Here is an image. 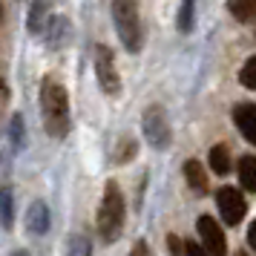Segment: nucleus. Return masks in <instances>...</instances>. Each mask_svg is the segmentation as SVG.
Wrapping results in <instances>:
<instances>
[{
	"instance_id": "obj_1",
	"label": "nucleus",
	"mask_w": 256,
	"mask_h": 256,
	"mask_svg": "<svg viewBox=\"0 0 256 256\" xmlns=\"http://www.w3.org/2000/svg\"><path fill=\"white\" fill-rule=\"evenodd\" d=\"M40 116L52 138H64L70 132V95L52 78H44L40 84Z\"/></svg>"
},
{
	"instance_id": "obj_2",
	"label": "nucleus",
	"mask_w": 256,
	"mask_h": 256,
	"mask_svg": "<svg viewBox=\"0 0 256 256\" xmlns=\"http://www.w3.org/2000/svg\"><path fill=\"white\" fill-rule=\"evenodd\" d=\"M112 20H116V32L127 52H138L144 46V26H141L138 3L136 0H112Z\"/></svg>"
},
{
	"instance_id": "obj_3",
	"label": "nucleus",
	"mask_w": 256,
	"mask_h": 256,
	"mask_svg": "<svg viewBox=\"0 0 256 256\" xmlns=\"http://www.w3.org/2000/svg\"><path fill=\"white\" fill-rule=\"evenodd\" d=\"M121 228H124V196L116 182H106L104 198L98 208V233L104 242H116Z\"/></svg>"
},
{
	"instance_id": "obj_4",
	"label": "nucleus",
	"mask_w": 256,
	"mask_h": 256,
	"mask_svg": "<svg viewBox=\"0 0 256 256\" xmlns=\"http://www.w3.org/2000/svg\"><path fill=\"white\" fill-rule=\"evenodd\" d=\"M141 127H144V138L150 141V147L164 150V147L170 144V124H167V112H164V106H158V104L147 106Z\"/></svg>"
},
{
	"instance_id": "obj_5",
	"label": "nucleus",
	"mask_w": 256,
	"mask_h": 256,
	"mask_svg": "<svg viewBox=\"0 0 256 256\" xmlns=\"http://www.w3.org/2000/svg\"><path fill=\"white\" fill-rule=\"evenodd\" d=\"M95 75H98V84L106 95L116 98L121 92V75L116 72V58H112V49L110 46H95Z\"/></svg>"
},
{
	"instance_id": "obj_6",
	"label": "nucleus",
	"mask_w": 256,
	"mask_h": 256,
	"mask_svg": "<svg viewBox=\"0 0 256 256\" xmlns=\"http://www.w3.org/2000/svg\"><path fill=\"white\" fill-rule=\"evenodd\" d=\"M216 204H219V213H222V219H224V224H233V228L248 213V202H244V196L236 187H219L216 190Z\"/></svg>"
},
{
	"instance_id": "obj_7",
	"label": "nucleus",
	"mask_w": 256,
	"mask_h": 256,
	"mask_svg": "<svg viewBox=\"0 0 256 256\" xmlns=\"http://www.w3.org/2000/svg\"><path fill=\"white\" fill-rule=\"evenodd\" d=\"M198 236H202V248L210 256H228V242H224V230L213 216H198Z\"/></svg>"
},
{
	"instance_id": "obj_8",
	"label": "nucleus",
	"mask_w": 256,
	"mask_h": 256,
	"mask_svg": "<svg viewBox=\"0 0 256 256\" xmlns=\"http://www.w3.org/2000/svg\"><path fill=\"white\" fill-rule=\"evenodd\" d=\"M233 121H236L239 132L244 136V141L256 144V106L254 104H239L233 110Z\"/></svg>"
},
{
	"instance_id": "obj_9",
	"label": "nucleus",
	"mask_w": 256,
	"mask_h": 256,
	"mask_svg": "<svg viewBox=\"0 0 256 256\" xmlns=\"http://www.w3.org/2000/svg\"><path fill=\"white\" fill-rule=\"evenodd\" d=\"M184 178H187V184H190V190L208 193V173H204V167H202L196 158L184 162Z\"/></svg>"
},
{
	"instance_id": "obj_10",
	"label": "nucleus",
	"mask_w": 256,
	"mask_h": 256,
	"mask_svg": "<svg viewBox=\"0 0 256 256\" xmlns=\"http://www.w3.org/2000/svg\"><path fill=\"white\" fill-rule=\"evenodd\" d=\"M26 224H29V230L32 233H46L49 228V210L44 202H35L32 208H29V213H26Z\"/></svg>"
},
{
	"instance_id": "obj_11",
	"label": "nucleus",
	"mask_w": 256,
	"mask_h": 256,
	"mask_svg": "<svg viewBox=\"0 0 256 256\" xmlns=\"http://www.w3.org/2000/svg\"><path fill=\"white\" fill-rule=\"evenodd\" d=\"M239 182L248 193L256 190V158L254 156H242L239 158Z\"/></svg>"
},
{
	"instance_id": "obj_12",
	"label": "nucleus",
	"mask_w": 256,
	"mask_h": 256,
	"mask_svg": "<svg viewBox=\"0 0 256 256\" xmlns=\"http://www.w3.org/2000/svg\"><path fill=\"white\" fill-rule=\"evenodd\" d=\"M228 9L239 24H254L256 14V0H228Z\"/></svg>"
},
{
	"instance_id": "obj_13",
	"label": "nucleus",
	"mask_w": 256,
	"mask_h": 256,
	"mask_svg": "<svg viewBox=\"0 0 256 256\" xmlns=\"http://www.w3.org/2000/svg\"><path fill=\"white\" fill-rule=\"evenodd\" d=\"M210 167H213V173L216 176H228L230 173V152L224 144H216L213 150H210Z\"/></svg>"
},
{
	"instance_id": "obj_14",
	"label": "nucleus",
	"mask_w": 256,
	"mask_h": 256,
	"mask_svg": "<svg viewBox=\"0 0 256 256\" xmlns=\"http://www.w3.org/2000/svg\"><path fill=\"white\" fill-rule=\"evenodd\" d=\"M193 24H196V0H182V12H178V32H182V35L193 32Z\"/></svg>"
},
{
	"instance_id": "obj_15",
	"label": "nucleus",
	"mask_w": 256,
	"mask_h": 256,
	"mask_svg": "<svg viewBox=\"0 0 256 256\" xmlns=\"http://www.w3.org/2000/svg\"><path fill=\"white\" fill-rule=\"evenodd\" d=\"M254 72H256V58H248V64L242 66V75H239V81H242L244 86H248V90H254V86H256Z\"/></svg>"
},
{
	"instance_id": "obj_16",
	"label": "nucleus",
	"mask_w": 256,
	"mask_h": 256,
	"mask_svg": "<svg viewBox=\"0 0 256 256\" xmlns=\"http://www.w3.org/2000/svg\"><path fill=\"white\" fill-rule=\"evenodd\" d=\"M0 213H3V224L6 228H12V196L3 190V196H0Z\"/></svg>"
},
{
	"instance_id": "obj_17",
	"label": "nucleus",
	"mask_w": 256,
	"mask_h": 256,
	"mask_svg": "<svg viewBox=\"0 0 256 256\" xmlns=\"http://www.w3.org/2000/svg\"><path fill=\"white\" fill-rule=\"evenodd\" d=\"M86 254H90L86 242H84V239H72V244H70V256H86Z\"/></svg>"
},
{
	"instance_id": "obj_18",
	"label": "nucleus",
	"mask_w": 256,
	"mask_h": 256,
	"mask_svg": "<svg viewBox=\"0 0 256 256\" xmlns=\"http://www.w3.org/2000/svg\"><path fill=\"white\" fill-rule=\"evenodd\" d=\"M130 256H152L150 254V244H147V242H136V244H132V250H130Z\"/></svg>"
},
{
	"instance_id": "obj_19",
	"label": "nucleus",
	"mask_w": 256,
	"mask_h": 256,
	"mask_svg": "<svg viewBox=\"0 0 256 256\" xmlns=\"http://www.w3.org/2000/svg\"><path fill=\"white\" fill-rule=\"evenodd\" d=\"M187 256H210L202 244H196V242H187Z\"/></svg>"
},
{
	"instance_id": "obj_20",
	"label": "nucleus",
	"mask_w": 256,
	"mask_h": 256,
	"mask_svg": "<svg viewBox=\"0 0 256 256\" xmlns=\"http://www.w3.org/2000/svg\"><path fill=\"white\" fill-rule=\"evenodd\" d=\"M248 239H250V244L256 248V224H250V233H248Z\"/></svg>"
},
{
	"instance_id": "obj_21",
	"label": "nucleus",
	"mask_w": 256,
	"mask_h": 256,
	"mask_svg": "<svg viewBox=\"0 0 256 256\" xmlns=\"http://www.w3.org/2000/svg\"><path fill=\"white\" fill-rule=\"evenodd\" d=\"M14 256H29V254H26V250H18V254H14Z\"/></svg>"
},
{
	"instance_id": "obj_22",
	"label": "nucleus",
	"mask_w": 256,
	"mask_h": 256,
	"mask_svg": "<svg viewBox=\"0 0 256 256\" xmlns=\"http://www.w3.org/2000/svg\"><path fill=\"white\" fill-rule=\"evenodd\" d=\"M236 256H250V254H244V250H239V254H236Z\"/></svg>"
}]
</instances>
